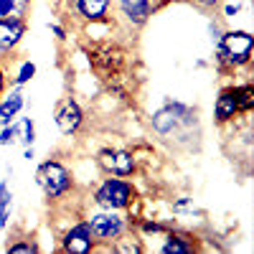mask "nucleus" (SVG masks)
I'll list each match as a JSON object with an SVG mask.
<instances>
[{
	"label": "nucleus",
	"mask_w": 254,
	"mask_h": 254,
	"mask_svg": "<svg viewBox=\"0 0 254 254\" xmlns=\"http://www.w3.org/2000/svg\"><path fill=\"white\" fill-rule=\"evenodd\" d=\"M171 208H173V214H176V216H188V214H193V211H196L193 198H188V196L176 198V201L171 203Z\"/></svg>",
	"instance_id": "412c9836"
},
{
	"label": "nucleus",
	"mask_w": 254,
	"mask_h": 254,
	"mask_svg": "<svg viewBox=\"0 0 254 254\" xmlns=\"http://www.w3.org/2000/svg\"><path fill=\"white\" fill-rule=\"evenodd\" d=\"M254 54V36L244 28H229L221 33L219 44L214 46V61L221 74L247 69Z\"/></svg>",
	"instance_id": "f03ea898"
},
{
	"label": "nucleus",
	"mask_w": 254,
	"mask_h": 254,
	"mask_svg": "<svg viewBox=\"0 0 254 254\" xmlns=\"http://www.w3.org/2000/svg\"><path fill=\"white\" fill-rule=\"evenodd\" d=\"M214 117L219 125H229L239 117V102H237V92H234V84L231 87L219 89L216 97V107H214Z\"/></svg>",
	"instance_id": "4468645a"
},
{
	"label": "nucleus",
	"mask_w": 254,
	"mask_h": 254,
	"mask_svg": "<svg viewBox=\"0 0 254 254\" xmlns=\"http://www.w3.org/2000/svg\"><path fill=\"white\" fill-rule=\"evenodd\" d=\"M242 13V3H226L224 5V18H237Z\"/></svg>",
	"instance_id": "cd10ccee"
},
{
	"label": "nucleus",
	"mask_w": 254,
	"mask_h": 254,
	"mask_svg": "<svg viewBox=\"0 0 254 254\" xmlns=\"http://www.w3.org/2000/svg\"><path fill=\"white\" fill-rule=\"evenodd\" d=\"M237 92V102H239V115H249L254 110V84L244 81V84H234Z\"/></svg>",
	"instance_id": "f3484780"
},
{
	"label": "nucleus",
	"mask_w": 254,
	"mask_h": 254,
	"mask_svg": "<svg viewBox=\"0 0 254 254\" xmlns=\"http://www.w3.org/2000/svg\"><path fill=\"white\" fill-rule=\"evenodd\" d=\"M201 239L196 234H190L186 229H168L163 234V244H160V252L163 254H193V252H201Z\"/></svg>",
	"instance_id": "9d476101"
},
{
	"label": "nucleus",
	"mask_w": 254,
	"mask_h": 254,
	"mask_svg": "<svg viewBox=\"0 0 254 254\" xmlns=\"http://www.w3.org/2000/svg\"><path fill=\"white\" fill-rule=\"evenodd\" d=\"M137 201V188L132 181L117 178V176H104L92 188V203L97 208H112V211H130Z\"/></svg>",
	"instance_id": "39448f33"
},
{
	"label": "nucleus",
	"mask_w": 254,
	"mask_h": 254,
	"mask_svg": "<svg viewBox=\"0 0 254 254\" xmlns=\"http://www.w3.org/2000/svg\"><path fill=\"white\" fill-rule=\"evenodd\" d=\"M5 87H8V74H5V69H3V64H0V97H3Z\"/></svg>",
	"instance_id": "c85d7f7f"
},
{
	"label": "nucleus",
	"mask_w": 254,
	"mask_h": 254,
	"mask_svg": "<svg viewBox=\"0 0 254 254\" xmlns=\"http://www.w3.org/2000/svg\"><path fill=\"white\" fill-rule=\"evenodd\" d=\"M87 59L89 69L104 87L117 81H135V74L130 71V51L117 41H94L87 46Z\"/></svg>",
	"instance_id": "f257e3e1"
},
{
	"label": "nucleus",
	"mask_w": 254,
	"mask_h": 254,
	"mask_svg": "<svg viewBox=\"0 0 254 254\" xmlns=\"http://www.w3.org/2000/svg\"><path fill=\"white\" fill-rule=\"evenodd\" d=\"M110 8H112V0H74L69 5V10L87 26L110 23Z\"/></svg>",
	"instance_id": "9b49d317"
},
{
	"label": "nucleus",
	"mask_w": 254,
	"mask_h": 254,
	"mask_svg": "<svg viewBox=\"0 0 254 254\" xmlns=\"http://www.w3.org/2000/svg\"><path fill=\"white\" fill-rule=\"evenodd\" d=\"M26 107V97L20 92V87H13L10 92H3L0 97V127L3 125H10L20 112Z\"/></svg>",
	"instance_id": "2eb2a0df"
},
{
	"label": "nucleus",
	"mask_w": 254,
	"mask_h": 254,
	"mask_svg": "<svg viewBox=\"0 0 254 254\" xmlns=\"http://www.w3.org/2000/svg\"><path fill=\"white\" fill-rule=\"evenodd\" d=\"M196 8H201V10H216V8H221L224 5V0H190Z\"/></svg>",
	"instance_id": "b1692460"
},
{
	"label": "nucleus",
	"mask_w": 254,
	"mask_h": 254,
	"mask_svg": "<svg viewBox=\"0 0 254 254\" xmlns=\"http://www.w3.org/2000/svg\"><path fill=\"white\" fill-rule=\"evenodd\" d=\"M23 158H26V160H33V158H36V153H33V145H31V147H26V153H23Z\"/></svg>",
	"instance_id": "c756f323"
},
{
	"label": "nucleus",
	"mask_w": 254,
	"mask_h": 254,
	"mask_svg": "<svg viewBox=\"0 0 254 254\" xmlns=\"http://www.w3.org/2000/svg\"><path fill=\"white\" fill-rule=\"evenodd\" d=\"M5 252L8 254H38L41 252V244L31 237H23V239H18V242H8L5 244Z\"/></svg>",
	"instance_id": "6ab92c4d"
},
{
	"label": "nucleus",
	"mask_w": 254,
	"mask_h": 254,
	"mask_svg": "<svg viewBox=\"0 0 254 254\" xmlns=\"http://www.w3.org/2000/svg\"><path fill=\"white\" fill-rule=\"evenodd\" d=\"M66 3H69V5H71V3H74V0H66Z\"/></svg>",
	"instance_id": "7c9ffc66"
},
{
	"label": "nucleus",
	"mask_w": 254,
	"mask_h": 254,
	"mask_svg": "<svg viewBox=\"0 0 254 254\" xmlns=\"http://www.w3.org/2000/svg\"><path fill=\"white\" fill-rule=\"evenodd\" d=\"M33 0H0V18H28Z\"/></svg>",
	"instance_id": "dca6fc26"
},
{
	"label": "nucleus",
	"mask_w": 254,
	"mask_h": 254,
	"mask_svg": "<svg viewBox=\"0 0 254 254\" xmlns=\"http://www.w3.org/2000/svg\"><path fill=\"white\" fill-rule=\"evenodd\" d=\"M10 211H13V201L5 203V206H0V231L8 229V224H10Z\"/></svg>",
	"instance_id": "5701e85b"
},
{
	"label": "nucleus",
	"mask_w": 254,
	"mask_h": 254,
	"mask_svg": "<svg viewBox=\"0 0 254 254\" xmlns=\"http://www.w3.org/2000/svg\"><path fill=\"white\" fill-rule=\"evenodd\" d=\"M15 130H18V145L31 147V145L36 142V122H33L31 117H20V115H18Z\"/></svg>",
	"instance_id": "a211bd4d"
},
{
	"label": "nucleus",
	"mask_w": 254,
	"mask_h": 254,
	"mask_svg": "<svg viewBox=\"0 0 254 254\" xmlns=\"http://www.w3.org/2000/svg\"><path fill=\"white\" fill-rule=\"evenodd\" d=\"M84 219H87V224L92 226V234H94L97 244H104V247H97V249H104V252H110L112 242H117L122 234L135 229L132 216H127L125 211H112V208H94Z\"/></svg>",
	"instance_id": "20e7f679"
},
{
	"label": "nucleus",
	"mask_w": 254,
	"mask_h": 254,
	"mask_svg": "<svg viewBox=\"0 0 254 254\" xmlns=\"http://www.w3.org/2000/svg\"><path fill=\"white\" fill-rule=\"evenodd\" d=\"M208 31H211V41H214V46H216L219 38H221V33H224V28L216 23V20H208Z\"/></svg>",
	"instance_id": "bb28decb"
},
{
	"label": "nucleus",
	"mask_w": 254,
	"mask_h": 254,
	"mask_svg": "<svg viewBox=\"0 0 254 254\" xmlns=\"http://www.w3.org/2000/svg\"><path fill=\"white\" fill-rule=\"evenodd\" d=\"M97 165L104 176L117 178H132L137 173V155L127 147H112L104 145L97 150Z\"/></svg>",
	"instance_id": "0eeeda50"
},
{
	"label": "nucleus",
	"mask_w": 254,
	"mask_h": 254,
	"mask_svg": "<svg viewBox=\"0 0 254 254\" xmlns=\"http://www.w3.org/2000/svg\"><path fill=\"white\" fill-rule=\"evenodd\" d=\"M26 18H0V54H13L26 38Z\"/></svg>",
	"instance_id": "f8f14e48"
},
{
	"label": "nucleus",
	"mask_w": 254,
	"mask_h": 254,
	"mask_svg": "<svg viewBox=\"0 0 254 254\" xmlns=\"http://www.w3.org/2000/svg\"><path fill=\"white\" fill-rule=\"evenodd\" d=\"M117 10H120V15H122L132 28H140V26H145L147 20H150V15L155 13V3H153V0H120Z\"/></svg>",
	"instance_id": "ddd939ff"
},
{
	"label": "nucleus",
	"mask_w": 254,
	"mask_h": 254,
	"mask_svg": "<svg viewBox=\"0 0 254 254\" xmlns=\"http://www.w3.org/2000/svg\"><path fill=\"white\" fill-rule=\"evenodd\" d=\"M59 249L64 254H92L97 249V239L92 234V226L87 224V219H79L76 224H71L59 239Z\"/></svg>",
	"instance_id": "6e6552de"
},
{
	"label": "nucleus",
	"mask_w": 254,
	"mask_h": 254,
	"mask_svg": "<svg viewBox=\"0 0 254 254\" xmlns=\"http://www.w3.org/2000/svg\"><path fill=\"white\" fill-rule=\"evenodd\" d=\"M13 201V193H10V186L8 181H0V206H5Z\"/></svg>",
	"instance_id": "393cba45"
},
{
	"label": "nucleus",
	"mask_w": 254,
	"mask_h": 254,
	"mask_svg": "<svg viewBox=\"0 0 254 254\" xmlns=\"http://www.w3.org/2000/svg\"><path fill=\"white\" fill-rule=\"evenodd\" d=\"M36 183L38 188L44 190V196L49 201H61L66 198L71 190H74V176L66 165L56 158H49L38 165L36 171Z\"/></svg>",
	"instance_id": "423d86ee"
},
{
	"label": "nucleus",
	"mask_w": 254,
	"mask_h": 254,
	"mask_svg": "<svg viewBox=\"0 0 254 254\" xmlns=\"http://www.w3.org/2000/svg\"><path fill=\"white\" fill-rule=\"evenodd\" d=\"M196 117H198L196 107L183 104V102H176V99H165L163 107L153 112L150 127H153V132L158 137L168 140V137L176 135V132H188L190 127L198 122Z\"/></svg>",
	"instance_id": "7ed1b4c3"
},
{
	"label": "nucleus",
	"mask_w": 254,
	"mask_h": 254,
	"mask_svg": "<svg viewBox=\"0 0 254 254\" xmlns=\"http://www.w3.org/2000/svg\"><path fill=\"white\" fill-rule=\"evenodd\" d=\"M49 31L54 33V38H56V41H66V28H64L61 23H56V20H54V23L49 20Z\"/></svg>",
	"instance_id": "a878e982"
},
{
	"label": "nucleus",
	"mask_w": 254,
	"mask_h": 254,
	"mask_svg": "<svg viewBox=\"0 0 254 254\" xmlns=\"http://www.w3.org/2000/svg\"><path fill=\"white\" fill-rule=\"evenodd\" d=\"M0 145H3V147H13V145H18V130H15V122L0 127Z\"/></svg>",
	"instance_id": "4be33fe9"
},
{
	"label": "nucleus",
	"mask_w": 254,
	"mask_h": 254,
	"mask_svg": "<svg viewBox=\"0 0 254 254\" xmlns=\"http://www.w3.org/2000/svg\"><path fill=\"white\" fill-rule=\"evenodd\" d=\"M54 122H56L59 132L64 137H71V135H76L81 130V125H84V110H81V104L76 102L74 94H66V97H61L56 102Z\"/></svg>",
	"instance_id": "1a4fd4ad"
},
{
	"label": "nucleus",
	"mask_w": 254,
	"mask_h": 254,
	"mask_svg": "<svg viewBox=\"0 0 254 254\" xmlns=\"http://www.w3.org/2000/svg\"><path fill=\"white\" fill-rule=\"evenodd\" d=\"M36 64L33 61H23V64H20V66H18V71L13 74V79H10V84H13V87H23V84H28L33 76H36Z\"/></svg>",
	"instance_id": "aec40b11"
}]
</instances>
